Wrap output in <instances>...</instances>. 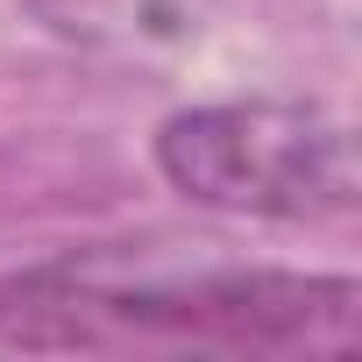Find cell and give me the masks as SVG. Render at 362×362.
<instances>
[{
	"label": "cell",
	"instance_id": "6da1fadb",
	"mask_svg": "<svg viewBox=\"0 0 362 362\" xmlns=\"http://www.w3.org/2000/svg\"><path fill=\"white\" fill-rule=\"evenodd\" d=\"M355 305L348 277L78 249L0 277V341L57 355H341Z\"/></svg>",
	"mask_w": 362,
	"mask_h": 362
},
{
	"label": "cell",
	"instance_id": "7a4b0ae2",
	"mask_svg": "<svg viewBox=\"0 0 362 362\" xmlns=\"http://www.w3.org/2000/svg\"><path fill=\"white\" fill-rule=\"evenodd\" d=\"M156 163L170 170V185H185L192 199L235 206V214L305 221V214H341L355 199L348 135L327 114L277 107V100L177 114L156 135Z\"/></svg>",
	"mask_w": 362,
	"mask_h": 362
}]
</instances>
